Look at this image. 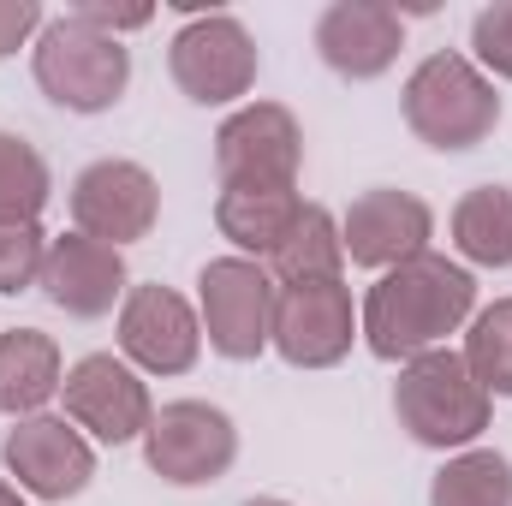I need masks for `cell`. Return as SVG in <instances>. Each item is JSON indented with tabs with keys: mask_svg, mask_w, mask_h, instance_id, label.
I'll use <instances>...</instances> for the list:
<instances>
[{
	"mask_svg": "<svg viewBox=\"0 0 512 506\" xmlns=\"http://www.w3.org/2000/svg\"><path fill=\"white\" fill-rule=\"evenodd\" d=\"M274 274L251 262V256H215L203 262L197 274V304H203V334L221 358L233 364H251L268 352V334H274Z\"/></svg>",
	"mask_w": 512,
	"mask_h": 506,
	"instance_id": "5",
	"label": "cell"
},
{
	"mask_svg": "<svg viewBox=\"0 0 512 506\" xmlns=\"http://www.w3.org/2000/svg\"><path fill=\"white\" fill-rule=\"evenodd\" d=\"M42 262H48L42 227H12V221H0V292L42 286Z\"/></svg>",
	"mask_w": 512,
	"mask_h": 506,
	"instance_id": "24",
	"label": "cell"
},
{
	"mask_svg": "<svg viewBox=\"0 0 512 506\" xmlns=\"http://www.w3.org/2000/svg\"><path fill=\"white\" fill-rule=\"evenodd\" d=\"M298 209H304L298 191H221V203H215V227H221V239H233L239 251L274 256L280 251V239L292 233Z\"/></svg>",
	"mask_w": 512,
	"mask_h": 506,
	"instance_id": "18",
	"label": "cell"
},
{
	"mask_svg": "<svg viewBox=\"0 0 512 506\" xmlns=\"http://www.w3.org/2000/svg\"><path fill=\"white\" fill-rule=\"evenodd\" d=\"M304 161V131L280 102H251L215 131L221 191H292Z\"/></svg>",
	"mask_w": 512,
	"mask_h": 506,
	"instance_id": "8",
	"label": "cell"
},
{
	"mask_svg": "<svg viewBox=\"0 0 512 506\" xmlns=\"http://www.w3.org/2000/svg\"><path fill=\"white\" fill-rule=\"evenodd\" d=\"M60 346L42 328H12L0 334V411L6 417H36L60 393Z\"/></svg>",
	"mask_w": 512,
	"mask_h": 506,
	"instance_id": "17",
	"label": "cell"
},
{
	"mask_svg": "<svg viewBox=\"0 0 512 506\" xmlns=\"http://www.w3.org/2000/svg\"><path fill=\"white\" fill-rule=\"evenodd\" d=\"M161 215V191L149 179V167L137 161H90L78 179H72V221L84 239H102V245H131L155 227Z\"/></svg>",
	"mask_w": 512,
	"mask_h": 506,
	"instance_id": "10",
	"label": "cell"
},
{
	"mask_svg": "<svg viewBox=\"0 0 512 506\" xmlns=\"http://www.w3.org/2000/svg\"><path fill=\"white\" fill-rule=\"evenodd\" d=\"M245 506H292V501H245Z\"/></svg>",
	"mask_w": 512,
	"mask_h": 506,
	"instance_id": "29",
	"label": "cell"
},
{
	"mask_svg": "<svg viewBox=\"0 0 512 506\" xmlns=\"http://www.w3.org/2000/svg\"><path fill=\"white\" fill-rule=\"evenodd\" d=\"M36 30H42V6L36 0H0V60L18 54Z\"/></svg>",
	"mask_w": 512,
	"mask_h": 506,
	"instance_id": "26",
	"label": "cell"
},
{
	"mask_svg": "<svg viewBox=\"0 0 512 506\" xmlns=\"http://www.w3.org/2000/svg\"><path fill=\"white\" fill-rule=\"evenodd\" d=\"M471 304H477V280L459 262L423 251L399 268H387L370 286L358 334L370 340V352L382 364H411V358L435 352L447 334H459Z\"/></svg>",
	"mask_w": 512,
	"mask_h": 506,
	"instance_id": "1",
	"label": "cell"
},
{
	"mask_svg": "<svg viewBox=\"0 0 512 506\" xmlns=\"http://www.w3.org/2000/svg\"><path fill=\"white\" fill-rule=\"evenodd\" d=\"M429 233H435L429 203L411 197V191H393V185L364 191V197L346 209V221H340L346 256H352L358 268H382V274L399 268V262H411V256H423Z\"/></svg>",
	"mask_w": 512,
	"mask_h": 506,
	"instance_id": "14",
	"label": "cell"
},
{
	"mask_svg": "<svg viewBox=\"0 0 512 506\" xmlns=\"http://www.w3.org/2000/svg\"><path fill=\"white\" fill-rule=\"evenodd\" d=\"M393 417L399 429L417 441V447H435V453H453V447H471L483 429H489V393L477 387L471 364L447 346L411 358L399 381H393Z\"/></svg>",
	"mask_w": 512,
	"mask_h": 506,
	"instance_id": "3",
	"label": "cell"
},
{
	"mask_svg": "<svg viewBox=\"0 0 512 506\" xmlns=\"http://www.w3.org/2000/svg\"><path fill=\"white\" fill-rule=\"evenodd\" d=\"M459 358L471 364V376H477V387H483L489 399H512V298L489 304V310L471 322Z\"/></svg>",
	"mask_w": 512,
	"mask_h": 506,
	"instance_id": "23",
	"label": "cell"
},
{
	"mask_svg": "<svg viewBox=\"0 0 512 506\" xmlns=\"http://www.w3.org/2000/svg\"><path fill=\"white\" fill-rule=\"evenodd\" d=\"M405 126L429 149L459 155L501 126V96L465 54H429L405 78Z\"/></svg>",
	"mask_w": 512,
	"mask_h": 506,
	"instance_id": "4",
	"label": "cell"
},
{
	"mask_svg": "<svg viewBox=\"0 0 512 506\" xmlns=\"http://www.w3.org/2000/svg\"><path fill=\"white\" fill-rule=\"evenodd\" d=\"M6 471L36 501H72V495L90 489L96 453L66 417H42L36 411V417H18V429L6 435Z\"/></svg>",
	"mask_w": 512,
	"mask_h": 506,
	"instance_id": "13",
	"label": "cell"
},
{
	"mask_svg": "<svg viewBox=\"0 0 512 506\" xmlns=\"http://www.w3.org/2000/svg\"><path fill=\"white\" fill-rule=\"evenodd\" d=\"M405 48V12L382 0H334L316 18V54L340 78H382Z\"/></svg>",
	"mask_w": 512,
	"mask_h": 506,
	"instance_id": "15",
	"label": "cell"
},
{
	"mask_svg": "<svg viewBox=\"0 0 512 506\" xmlns=\"http://www.w3.org/2000/svg\"><path fill=\"white\" fill-rule=\"evenodd\" d=\"M352 340H358V310H352V292L340 280L280 286L268 346L292 370H328V364H340L352 352Z\"/></svg>",
	"mask_w": 512,
	"mask_h": 506,
	"instance_id": "9",
	"label": "cell"
},
{
	"mask_svg": "<svg viewBox=\"0 0 512 506\" xmlns=\"http://www.w3.org/2000/svg\"><path fill=\"white\" fill-rule=\"evenodd\" d=\"M340 262H346L340 221L322 203H304L298 221H292V233L280 239V251L268 256V274L280 286H304V280H340Z\"/></svg>",
	"mask_w": 512,
	"mask_h": 506,
	"instance_id": "19",
	"label": "cell"
},
{
	"mask_svg": "<svg viewBox=\"0 0 512 506\" xmlns=\"http://www.w3.org/2000/svg\"><path fill=\"white\" fill-rule=\"evenodd\" d=\"M453 245L477 268H512V191L477 185L453 209Z\"/></svg>",
	"mask_w": 512,
	"mask_h": 506,
	"instance_id": "20",
	"label": "cell"
},
{
	"mask_svg": "<svg viewBox=\"0 0 512 506\" xmlns=\"http://www.w3.org/2000/svg\"><path fill=\"white\" fill-rule=\"evenodd\" d=\"M42 209H48V161L18 131H0V221L36 227Z\"/></svg>",
	"mask_w": 512,
	"mask_h": 506,
	"instance_id": "22",
	"label": "cell"
},
{
	"mask_svg": "<svg viewBox=\"0 0 512 506\" xmlns=\"http://www.w3.org/2000/svg\"><path fill=\"white\" fill-rule=\"evenodd\" d=\"M429 506H512V459L495 447H465L435 471Z\"/></svg>",
	"mask_w": 512,
	"mask_h": 506,
	"instance_id": "21",
	"label": "cell"
},
{
	"mask_svg": "<svg viewBox=\"0 0 512 506\" xmlns=\"http://www.w3.org/2000/svg\"><path fill=\"white\" fill-rule=\"evenodd\" d=\"M84 24H96V30H108V36H126V30H143L155 12L149 6H108V0H84V6H72Z\"/></svg>",
	"mask_w": 512,
	"mask_h": 506,
	"instance_id": "27",
	"label": "cell"
},
{
	"mask_svg": "<svg viewBox=\"0 0 512 506\" xmlns=\"http://www.w3.org/2000/svg\"><path fill=\"white\" fill-rule=\"evenodd\" d=\"M167 66H173V84L197 108H221V102H239L256 84V42L233 12H197L173 36Z\"/></svg>",
	"mask_w": 512,
	"mask_h": 506,
	"instance_id": "7",
	"label": "cell"
},
{
	"mask_svg": "<svg viewBox=\"0 0 512 506\" xmlns=\"http://www.w3.org/2000/svg\"><path fill=\"white\" fill-rule=\"evenodd\" d=\"M120 352L149 376H185L203 352V316L173 286H131L120 304Z\"/></svg>",
	"mask_w": 512,
	"mask_h": 506,
	"instance_id": "12",
	"label": "cell"
},
{
	"mask_svg": "<svg viewBox=\"0 0 512 506\" xmlns=\"http://www.w3.org/2000/svg\"><path fill=\"white\" fill-rule=\"evenodd\" d=\"M60 393H66V417H72L78 429H90L96 441H108V447L137 441V435L149 429V417H155L149 387H143L137 370L120 364L114 352L78 358V364L66 370V381H60Z\"/></svg>",
	"mask_w": 512,
	"mask_h": 506,
	"instance_id": "11",
	"label": "cell"
},
{
	"mask_svg": "<svg viewBox=\"0 0 512 506\" xmlns=\"http://www.w3.org/2000/svg\"><path fill=\"white\" fill-rule=\"evenodd\" d=\"M30 72L42 84V96L66 114H108L131 84V54L120 36L84 24L78 12L42 24L36 36V54H30Z\"/></svg>",
	"mask_w": 512,
	"mask_h": 506,
	"instance_id": "2",
	"label": "cell"
},
{
	"mask_svg": "<svg viewBox=\"0 0 512 506\" xmlns=\"http://www.w3.org/2000/svg\"><path fill=\"white\" fill-rule=\"evenodd\" d=\"M143 459L161 483H179V489H197V483H215L233 471L239 459V429L221 405L209 399H173L149 417L143 429Z\"/></svg>",
	"mask_w": 512,
	"mask_h": 506,
	"instance_id": "6",
	"label": "cell"
},
{
	"mask_svg": "<svg viewBox=\"0 0 512 506\" xmlns=\"http://www.w3.org/2000/svg\"><path fill=\"white\" fill-rule=\"evenodd\" d=\"M0 506H30V501H24V495H18V489H12V483L0 477Z\"/></svg>",
	"mask_w": 512,
	"mask_h": 506,
	"instance_id": "28",
	"label": "cell"
},
{
	"mask_svg": "<svg viewBox=\"0 0 512 506\" xmlns=\"http://www.w3.org/2000/svg\"><path fill=\"white\" fill-rule=\"evenodd\" d=\"M471 48L495 78H512V0H495L471 18Z\"/></svg>",
	"mask_w": 512,
	"mask_h": 506,
	"instance_id": "25",
	"label": "cell"
},
{
	"mask_svg": "<svg viewBox=\"0 0 512 506\" xmlns=\"http://www.w3.org/2000/svg\"><path fill=\"white\" fill-rule=\"evenodd\" d=\"M42 292H48L54 310L78 316V322H96L114 304H126V256L114 245H102V239H84V233L48 239Z\"/></svg>",
	"mask_w": 512,
	"mask_h": 506,
	"instance_id": "16",
	"label": "cell"
}]
</instances>
